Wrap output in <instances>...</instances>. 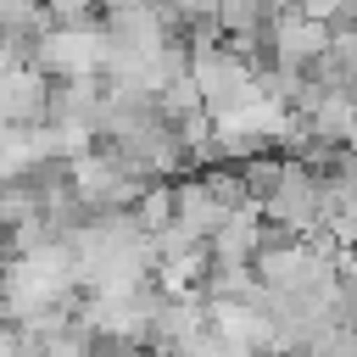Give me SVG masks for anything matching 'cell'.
<instances>
[{
	"instance_id": "cell-1",
	"label": "cell",
	"mask_w": 357,
	"mask_h": 357,
	"mask_svg": "<svg viewBox=\"0 0 357 357\" xmlns=\"http://www.w3.org/2000/svg\"><path fill=\"white\" fill-rule=\"evenodd\" d=\"M190 73H195L212 117L240 112V106H251L257 95H268V89H262V67H257L234 39H223V33L190 39Z\"/></svg>"
},
{
	"instance_id": "cell-2",
	"label": "cell",
	"mask_w": 357,
	"mask_h": 357,
	"mask_svg": "<svg viewBox=\"0 0 357 357\" xmlns=\"http://www.w3.org/2000/svg\"><path fill=\"white\" fill-rule=\"evenodd\" d=\"M33 61L50 78H100L112 61V28L106 22H50L33 33Z\"/></svg>"
},
{
	"instance_id": "cell-3",
	"label": "cell",
	"mask_w": 357,
	"mask_h": 357,
	"mask_svg": "<svg viewBox=\"0 0 357 357\" xmlns=\"http://www.w3.org/2000/svg\"><path fill=\"white\" fill-rule=\"evenodd\" d=\"M262 212H268V223L284 229V234H312V229H324V212H329V201H324V173H318L307 156H284V178L273 184V195L262 201Z\"/></svg>"
},
{
	"instance_id": "cell-4",
	"label": "cell",
	"mask_w": 357,
	"mask_h": 357,
	"mask_svg": "<svg viewBox=\"0 0 357 357\" xmlns=\"http://www.w3.org/2000/svg\"><path fill=\"white\" fill-rule=\"evenodd\" d=\"M329 39H335V22H324V17L301 11V6L273 11V22H268V61H273V67L307 73V67L329 50Z\"/></svg>"
},
{
	"instance_id": "cell-5",
	"label": "cell",
	"mask_w": 357,
	"mask_h": 357,
	"mask_svg": "<svg viewBox=\"0 0 357 357\" xmlns=\"http://www.w3.org/2000/svg\"><path fill=\"white\" fill-rule=\"evenodd\" d=\"M50 100H56V78H50L33 56L6 61V78H0L6 123H45V117H50Z\"/></svg>"
},
{
	"instance_id": "cell-6",
	"label": "cell",
	"mask_w": 357,
	"mask_h": 357,
	"mask_svg": "<svg viewBox=\"0 0 357 357\" xmlns=\"http://www.w3.org/2000/svg\"><path fill=\"white\" fill-rule=\"evenodd\" d=\"M229 212H234V201L206 178V173H195V178H178V223L190 229V234H201L206 245H212V234L229 223Z\"/></svg>"
},
{
	"instance_id": "cell-7",
	"label": "cell",
	"mask_w": 357,
	"mask_h": 357,
	"mask_svg": "<svg viewBox=\"0 0 357 357\" xmlns=\"http://www.w3.org/2000/svg\"><path fill=\"white\" fill-rule=\"evenodd\" d=\"M134 218H139V229H151V234H162L167 223H178V178H151L145 195L134 201Z\"/></svg>"
},
{
	"instance_id": "cell-8",
	"label": "cell",
	"mask_w": 357,
	"mask_h": 357,
	"mask_svg": "<svg viewBox=\"0 0 357 357\" xmlns=\"http://www.w3.org/2000/svg\"><path fill=\"white\" fill-rule=\"evenodd\" d=\"M134 6H151V0H100V11H106V17H117V11H134Z\"/></svg>"
},
{
	"instance_id": "cell-9",
	"label": "cell",
	"mask_w": 357,
	"mask_h": 357,
	"mask_svg": "<svg viewBox=\"0 0 357 357\" xmlns=\"http://www.w3.org/2000/svg\"><path fill=\"white\" fill-rule=\"evenodd\" d=\"M279 357H318V351H312V346H307V351H279Z\"/></svg>"
}]
</instances>
